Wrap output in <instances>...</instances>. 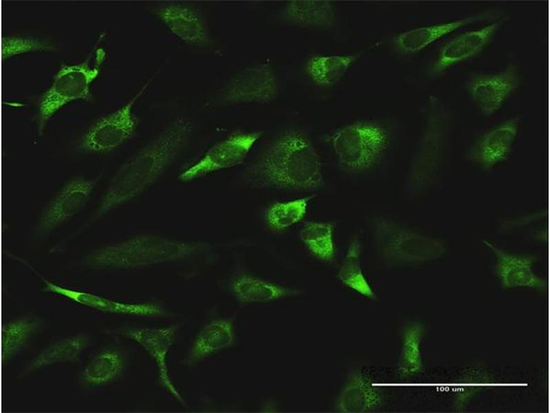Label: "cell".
I'll list each match as a JSON object with an SVG mask.
<instances>
[{
	"mask_svg": "<svg viewBox=\"0 0 550 413\" xmlns=\"http://www.w3.org/2000/svg\"><path fill=\"white\" fill-rule=\"evenodd\" d=\"M192 131L190 121L178 118L126 161L112 178L98 209L78 233L153 184L175 160Z\"/></svg>",
	"mask_w": 550,
	"mask_h": 413,
	"instance_id": "obj_1",
	"label": "cell"
},
{
	"mask_svg": "<svg viewBox=\"0 0 550 413\" xmlns=\"http://www.w3.org/2000/svg\"><path fill=\"white\" fill-rule=\"evenodd\" d=\"M246 179L256 189L310 190L322 184V161L303 132L289 130L248 169Z\"/></svg>",
	"mask_w": 550,
	"mask_h": 413,
	"instance_id": "obj_2",
	"label": "cell"
},
{
	"mask_svg": "<svg viewBox=\"0 0 550 413\" xmlns=\"http://www.w3.org/2000/svg\"><path fill=\"white\" fill-rule=\"evenodd\" d=\"M204 244L153 234H140L111 243L91 253L89 265L131 268L181 259L201 250Z\"/></svg>",
	"mask_w": 550,
	"mask_h": 413,
	"instance_id": "obj_3",
	"label": "cell"
},
{
	"mask_svg": "<svg viewBox=\"0 0 550 413\" xmlns=\"http://www.w3.org/2000/svg\"><path fill=\"white\" fill-rule=\"evenodd\" d=\"M106 59L104 48L95 46L88 57L79 63L63 65L38 105L37 129L41 136L47 123L67 104L87 98Z\"/></svg>",
	"mask_w": 550,
	"mask_h": 413,
	"instance_id": "obj_4",
	"label": "cell"
},
{
	"mask_svg": "<svg viewBox=\"0 0 550 413\" xmlns=\"http://www.w3.org/2000/svg\"><path fill=\"white\" fill-rule=\"evenodd\" d=\"M389 145L387 130L371 121L344 126L332 139L339 162L346 171L353 173H363L374 167L386 153Z\"/></svg>",
	"mask_w": 550,
	"mask_h": 413,
	"instance_id": "obj_5",
	"label": "cell"
},
{
	"mask_svg": "<svg viewBox=\"0 0 550 413\" xmlns=\"http://www.w3.org/2000/svg\"><path fill=\"white\" fill-rule=\"evenodd\" d=\"M378 250L393 263H415L434 260L446 252L437 238L391 220H383L376 228Z\"/></svg>",
	"mask_w": 550,
	"mask_h": 413,
	"instance_id": "obj_6",
	"label": "cell"
},
{
	"mask_svg": "<svg viewBox=\"0 0 550 413\" xmlns=\"http://www.w3.org/2000/svg\"><path fill=\"white\" fill-rule=\"evenodd\" d=\"M158 70L124 105L94 123L80 140V148L87 153L104 154L122 145L134 134L138 118L133 112L134 105L146 92Z\"/></svg>",
	"mask_w": 550,
	"mask_h": 413,
	"instance_id": "obj_7",
	"label": "cell"
},
{
	"mask_svg": "<svg viewBox=\"0 0 550 413\" xmlns=\"http://www.w3.org/2000/svg\"><path fill=\"white\" fill-rule=\"evenodd\" d=\"M261 131L233 133L213 144L195 163L181 171L179 179L190 182L243 163Z\"/></svg>",
	"mask_w": 550,
	"mask_h": 413,
	"instance_id": "obj_8",
	"label": "cell"
},
{
	"mask_svg": "<svg viewBox=\"0 0 550 413\" xmlns=\"http://www.w3.org/2000/svg\"><path fill=\"white\" fill-rule=\"evenodd\" d=\"M102 175L78 177L67 182L49 201L37 223V231L49 234L78 215L88 202Z\"/></svg>",
	"mask_w": 550,
	"mask_h": 413,
	"instance_id": "obj_9",
	"label": "cell"
},
{
	"mask_svg": "<svg viewBox=\"0 0 550 413\" xmlns=\"http://www.w3.org/2000/svg\"><path fill=\"white\" fill-rule=\"evenodd\" d=\"M520 83L516 66L491 73H480L468 78L465 89L473 105L483 114L499 111L515 92Z\"/></svg>",
	"mask_w": 550,
	"mask_h": 413,
	"instance_id": "obj_10",
	"label": "cell"
},
{
	"mask_svg": "<svg viewBox=\"0 0 550 413\" xmlns=\"http://www.w3.org/2000/svg\"><path fill=\"white\" fill-rule=\"evenodd\" d=\"M520 117L516 116L483 134L470 149L469 162L483 171H491L510 157L519 133Z\"/></svg>",
	"mask_w": 550,
	"mask_h": 413,
	"instance_id": "obj_11",
	"label": "cell"
},
{
	"mask_svg": "<svg viewBox=\"0 0 550 413\" xmlns=\"http://www.w3.org/2000/svg\"><path fill=\"white\" fill-rule=\"evenodd\" d=\"M482 242L491 252L495 277L504 288L544 290L546 288V281L535 271L532 257L509 251L485 239Z\"/></svg>",
	"mask_w": 550,
	"mask_h": 413,
	"instance_id": "obj_12",
	"label": "cell"
},
{
	"mask_svg": "<svg viewBox=\"0 0 550 413\" xmlns=\"http://www.w3.org/2000/svg\"><path fill=\"white\" fill-rule=\"evenodd\" d=\"M507 20L506 17L500 18L478 29L463 32L449 41L432 61L430 72L433 74H441L480 54L491 43Z\"/></svg>",
	"mask_w": 550,
	"mask_h": 413,
	"instance_id": "obj_13",
	"label": "cell"
},
{
	"mask_svg": "<svg viewBox=\"0 0 550 413\" xmlns=\"http://www.w3.org/2000/svg\"><path fill=\"white\" fill-rule=\"evenodd\" d=\"M278 89V83L272 67L261 64L244 70L231 80L221 96L230 103H264L273 100Z\"/></svg>",
	"mask_w": 550,
	"mask_h": 413,
	"instance_id": "obj_14",
	"label": "cell"
},
{
	"mask_svg": "<svg viewBox=\"0 0 550 413\" xmlns=\"http://www.w3.org/2000/svg\"><path fill=\"white\" fill-rule=\"evenodd\" d=\"M176 328H141L127 330L124 335L139 343L155 361L163 385L182 404L185 403L170 378L167 358L175 337Z\"/></svg>",
	"mask_w": 550,
	"mask_h": 413,
	"instance_id": "obj_15",
	"label": "cell"
},
{
	"mask_svg": "<svg viewBox=\"0 0 550 413\" xmlns=\"http://www.w3.org/2000/svg\"><path fill=\"white\" fill-rule=\"evenodd\" d=\"M155 15L170 32L188 44L202 45L209 41L207 23L199 11L185 4H166Z\"/></svg>",
	"mask_w": 550,
	"mask_h": 413,
	"instance_id": "obj_16",
	"label": "cell"
},
{
	"mask_svg": "<svg viewBox=\"0 0 550 413\" xmlns=\"http://www.w3.org/2000/svg\"><path fill=\"white\" fill-rule=\"evenodd\" d=\"M39 276L45 284V290L99 311L135 315H157L162 313L160 306L153 302L118 301L94 293L58 286Z\"/></svg>",
	"mask_w": 550,
	"mask_h": 413,
	"instance_id": "obj_17",
	"label": "cell"
},
{
	"mask_svg": "<svg viewBox=\"0 0 550 413\" xmlns=\"http://www.w3.org/2000/svg\"><path fill=\"white\" fill-rule=\"evenodd\" d=\"M234 339L230 320L216 319L207 324L197 334L186 358L187 365H196L211 355L228 348Z\"/></svg>",
	"mask_w": 550,
	"mask_h": 413,
	"instance_id": "obj_18",
	"label": "cell"
},
{
	"mask_svg": "<svg viewBox=\"0 0 550 413\" xmlns=\"http://www.w3.org/2000/svg\"><path fill=\"white\" fill-rule=\"evenodd\" d=\"M478 19L479 17L471 16L456 21L410 29L395 37V47L400 52L406 54L419 52L454 30L476 21Z\"/></svg>",
	"mask_w": 550,
	"mask_h": 413,
	"instance_id": "obj_19",
	"label": "cell"
},
{
	"mask_svg": "<svg viewBox=\"0 0 550 413\" xmlns=\"http://www.w3.org/2000/svg\"><path fill=\"white\" fill-rule=\"evenodd\" d=\"M231 288L236 298L243 303L268 302L297 293L294 289L250 274L234 277Z\"/></svg>",
	"mask_w": 550,
	"mask_h": 413,
	"instance_id": "obj_20",
	"label": "cell"
},
{
	"mask_svg": "<svg viewBox=\"0 0 550 413\" xmlns=\"http://www.w3.org/2000/svg\"><path fill=\"white\" fill-rule=\"evenodd\" d=\"M380 387L364 374L355 375L343 389L338 399V409L344 412H364L380 404Z\"/></svg>",
	"mask_w": 550,
	"mask_h": 413,
	"instance_id": "obj_21",
	"label": "cell"
},
{
	"mask_svg": "<svg viewBox=\"0 0 550 413\" xmlns=\"http://www.w3.org/2000/svg\"><path fill=\"white\" fill-rule=\"evenodd\" d=\"M289 22L302 27H324L336 21L333 4L324 0H294L289 1L284 10Z\"/></svg>",
	"mask_w": 550,
	"mask_h": 413,
	"instance_id": "obj_22",
	"label": "cell"
},
{
	"mask_svg": "<svg viewBox=\"0 0 550 413\" xmlns=\"http://www.w3.org/2000/svg\"><path fill=\"white\" fill-rule=\"evenodd\" d=\"M425 329L412 323L404 329L397 359V370L403 377H410L420 372L424 366L422 347Z\"/></svg>",
	"mask_w": 550,
	"mask_h": 413,
	"instance_id": "obj_23",
	"label": "cell"
},
{
	"mask_svg": "<svg viewBox=\"0 0 550 413\" xmlns=\"http://www.w3.org/2000/svg\"><path fill=\"white\" fill-rule=\"evenodd\" d=\"M358 56L355 55H313L306 63V72L316 85L329 87L338 83Z\"/></svg>",
	"mask_w": 550,
	"mask_h": 413,
	"instance_id": "obj_24",
	"label": "cell"
},
{
	"mask_svg": "<svg viewBox=\"0 0 550 413\" xmlns=\"http://www.w3.org/2000/svg\"><path fill=\"white\" fill-rule=\"evenodd\" d=\"M87 343V336L82 334L58 340L42 351L28 366L25 372H32L58 363L74 361Z\"/></svg>",
	"mask_w": 550,
	"mask_h": 413,
	"instance_id": "obj_25",
	"label": "cell"
},
{
	"mask_svg": "<svg viewBox=\"0 0 550 413\" xmlns=\"http://www.w3.org/2000/svg\"><path fill=\"white\" fill-rule=\"evenodd\" d=\"M125 360L114 350H105L96 354L82 370L83 379L91 385H103L111 382L123 371Z\"/></svg>",
	"mask_w": 550,
	"mask_h": 413,
	"instance_id": "obj_26",
	"label": "cell"
},
{
	"mask_svg": "<svg viewBox=\"0 0 550 413\" xmlns=\"http://www.w3.org/2000/svg\"><path fill=\"white\" fill-rule=\"evenodd\" d=\"M307 251L317 259L331 262L335 255L333 224L331 222H310L299 233Z\"/></svg>",
	"mask_w": 550,
	"mask_h": 413,
	"instance_id": "obj_27",
	"label": "cell"
},
{
	"mask_svg": "<svg viewBox=\"0 0 550 413\" xmlns=\"http://www.w3.org/2000/svg\"><path fill=\"white\" fill-rule=\"evenodd\" d=\"M361 244L355 237L351 242L338 271L340 280L348 288L366 297H373L374 293L363 274L361 263Z\"/></svg>",
	"mask_w": 550,
	"mask_h": 413,
	"instance_id": "obj_28",
	"label": "cell"
},
{
	"mask_svg": "<svg viewBox=\"0 0 550 413\" xmlns=\"http://www.w3.org/2000/svg\"><path fill=\"white\" fill-rule=\"evenodd\" d=\"M314 195L271 204L265 211L264 219L269 228L282 231L301 221L307 213L308 203Z\"/></svg>",
	"mask_w": 550,
	"mask_h": 413,
	"instance_id": "obj_29",
	"label": "cell"
},
{
	"mask_svg": "<svg viewBox=\"0 0 550 413\" xmlns=\"http://www.w3.org/2000/svg\"><path fill=\"white\" fill-rule=\"evenodd\" d=\"M38 322L33 318L23 317L6 323L3 328L2 352L7 360L21 348L36 330Z\"/></svg>",
	"mask_w": 550,
	"mask_h": 413,
	"instance_id": "obj_30",
	"label": "cell"
},
{
	"mask_svg": "<svg viewBox=\"0 0 550 413\" xmlns=\"http://www.w3.org/2000/svg\"><path fill=\"white\" fill-rule=\"evenodd\" d=\"M57 50L54 43L25 36H8L2 43V57L6 60L28 52Z\"/></svg>",
	"mask_w": 550,
	"mask_h": 413,
	"instance_id": "obj_31",
	"label": "cell"
}]
</instances>
